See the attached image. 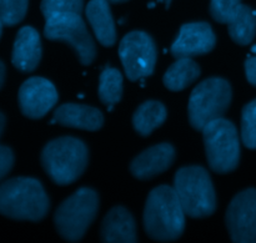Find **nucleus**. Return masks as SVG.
Wrapping results in <instances>:
<instances>
[{
  "label": "nucleus",
  "mask_w": 256,
  "mask_h": 243,
  "mask_svg": "<svg viewBox=\"0 0 256 243\" xmlns=\"http://www.w3.org/2000/svg\"><path fill=\"white\" fill-rule=\"evenodd\" d=\"M4 129H5V116L0 112V137H2Z\"/></svg>",
  "instance_id": "nucleus-29"
},
{
  "label": "nucleus",
  "mask_w": 256,
  "mask_h": 243,
  "mask_svg": "<svg viewBox=\"0 0 256 243\" xmlns=\"http://www.w3.org/2000/svg\"><path fill=\"white\" fill-rule=\"evenodd\" d=\"M49 197L38 180L16 177L0 185V215L20 221L36 222L49 211Z\"/></svg>",
  "instance_id": "nucleus-2"
},
{
  "label": "nucleus",
  "mask_w": 256,
  "mask_h": 243,
  "mask_svg": "<svg viewBox=\"0 0 256 243\" xmlns=\"http://www.w3.org/2000/svg\"><path fill=\"white\" fill-rule=\"evenodd\" d=\"M59 96L54 85L44 77H30L19 90V106L29 119H42L56 105Z\"/></svg>",
  "instance_id": "nucleus-11"
},
{
  "label": "nucleus",
  "mask_w": 256,
  "mask_h": 243,
  "mask_svg": "<svg viewBox=\"0 0 256 243\" xmlns=\"http://www.w3.org/2000/svg\"><path fill=\"white\" fill-rule=\"evenodd\" d=\"M242 140L248 149L256 150V99L242 109Z\"/></svg>",
  "instance_id": "nucleus-23"
},
{
  "label": "nucleus",
  "mask_w": 256,
  "mask_h": 243,
  "mask_svg": "<svg viewBox=\"0 0 256 243\" xmlns=\"http://www.w3.org/2000/svg\"><path fill=\"white\" fill-rule=\"evenodd\" d=\"M4 80H5V65L0 61V89L4 85Z\"/></svg>",
  "instance_id": "nucleus-28"
},
{
  "label": "nucleus",
  "mask_w": 256,
  "mask_h": 243,
  "mask_svg": "<svg viewBox=\"0 0 256 243\" xmlns=\"http://www.w3.org/2000/svg\"><path fill=\"white\" fill-rule=\"evenodd\" d=\"M54 121L66 127L98 131L104 125V116L95 107L79 104H64L55 110Z\"/></svg>",
  "instance_id": "nucleus-16"
},
{
  "label": "nucleus",
  "mask_w": 256,
  "mask_h": 243,
  "mask_svg": "<svg viewBox=\"0 0 256 243\" xmlns=\"http://www.w3.org/2000/svg\"><path fill=\"white\" fill-rule=\"evenodd\" d=\"M240 4L242 0H210V14L215 21L228 24Z\"/></svg>",
  "instance_id": "nucleus-25"
},
{
  "label": "nucleus",
  "mask_w": 256,
  "mask_h": 243,
  "mask_svg": "<svg viewBox=\"0 0 256 243\" xmlns=\"http://www.w3.org/2000/svg\"><path fill=\"white\" fill-rule=\"evenodd\" d=\"M119 56L128 79L138 81L152 76L156 64V45L144 31H132L125 35L119 45Z\"/></svg>",
  "instance_id": "nucleus-9"
},
{
  "label": "nucleus",
  "mask_w": 256,
  "mask_h": 243,
  "mask_svg": "<svg viewBox=\"0 0 256 243\" xmlns=\"http://www.w3.org/2000/svg\"><path fill=\"white\" fill-rule=\"evenodd\" d=\"M185 214L174 187H156L149 194L144 210V227L155 241H175L185 229Z\"/></svg>",
  "instance_id": "nucleus-1"
},
{
  "label": "nucleus",
  "mask_w": 256,
  "mask_h": 243,
  "mask_svg": "<svg viewBox=\"0 0 256 243\" xmlns=\"http://www.w3.org/2000/svg\"><path fill=\"white\" fill-rule=\"evenodd\" d=\"M14 165V155L6 146H0V180L4 179Z\"/></svg>",
  "instance_id": "nucleus-26"
},
{
  "label": "nucleus",
  "mask_w": 256,
  "mask_h": 243,
  "mask_svg": "<svg viewBox=\"0 0 256 243\" xmlns=\"http://www.w3.org/2000/svg\"><path fill=\"white\" fill-rule=\"evenodd\" d=\"M29 0H0V21L4 26H14L25 17Z\"/></svg>",
  "instance_id": "nucleus-22"
},
{
  "label": "nucleus",
  "mask_w": 256,
  "mask_h": 243,
  "mask_svg": "<svg viewBox=\"0 0 256 243\" xmlns=\"http://www.w3.org/2000/svg\"><path fill=\"white\" fill-rule=\"evenodd\" d=\"M200 76V67L192 57H182L166 70L164 85L172 91H182Z\"/></svg>",
  "instance_id": "nucleus-18"
},
{
  "label": "nucleus",
  "mask_w": 256,
  "mask_h": 243,
  "mask_svg": "<svg viewBox=\"0 0 256 243\" xmlns=\"http://www.w3.org/2000/svg\"><path fill=\"white\" fill-rule=\"evenodd\" d=\"M245 74L246 79L252 86H256V55L255 56L249 57L245 61Z\"/></svg>",
  "instance_id": "nucleus-27"
},
{
  "label": "nucleus",
  "mask_w": 256,
  "mask_h": 243,
  "mask_svg": "<svg viewBox=\"0 0 256 243\" xmlns=\"http://www.w3.org/2000/svg\"><path fill=\"white\" fill-rule=\"evenodd\" d=\"M229 35L239 45H249L256 35V14L250 6L240 4L228 22Z\"/></svg>",
  "instance_id": "nucleus-20"
},
{
  "label": "nucleus",
  "mask_w": 256,
  "mask_h": 243,
  "mask_svg": "<svg viewBox=\"0 0 256 243\" xmlns=\"http://www.w3.org/2000/svg\"><path fill=\"white\" fill-rule=\"evenodd\" d=\"M42 59V42L39 32L32 26H24L18 31L12 46V65L22 72H32Z\"/></svg>",
  "instance_id": "nucleus-14"
},
{
  "label": "nucleus",
  "mask_w": 256,
  "mask_h": 243,
  "mask_svg": "<svg viewBox=\"0 0 256 243\" xmlns=\"http://www.w3.org/2000/svg\"><path fill=\"white\" fill-rule=\"evenodd\" d=\"M166 107L159 101H145L140 105L132 116L135 131L142 136H149L155 129L166 120Z\"/></svg>",
  "instance_id": "nucleus-19"
},
{
  "label": "nucleus",
  "mask_w": 256,
  "mask_h": 243,
  "mask_svg": "<svg viewBox=\"0 0 256 243\" xmlns=\"http://www.w3.org/2000/svg\"><path fill=\"white\" fill-rule=\"evenodd\" d=\"M44 35L54 41L68 42L82 65H90L96 56V46L82 20V14L64 12L45 19Z\"/></svg>",
  "instance_id": "nucleus-8"
},
{
  "label": "nucleus",
  "mask_w": 256,
  "mask_h": 243,
  "mask_svg": "<svg viewBox=\"0 0 256 243\" xmlns=\"http://www.w3.org/2000/svg\"><path fill=\"white\" fill-rule=\"evenodd\" d=\"M226 226L232 242L256 243V190L249 189L232 199L226 211Z\"/></svg>",
  "instance_id": "nucleus-10"
},
{
  "label": "nucleus",
  "mask_w": 256,
  "mask_h": 243,
  "mask_svg": "<svg viewBox=\"0 0 256 243\" xmlns=\"http://www.w3.org/2000/svg\"><path fill=\"white\" fill-rule=\"evenodd\" d=\"M89 152L82 140L65 136L46 144L42 152V165L50 179L60 186L76 181L88 166Z\"/></svg>",
  "instance_id": "nucleus-3"
},
{
  "label": "nucleus",
  "mask_w": 256,
  "mask_h": 243,
  "mask_svg": "<svg viewBox=\"0 0 256 243\" xmlns=\"http://www.w3.org/2000/svg\"><path fill=\"white\" fill-rule=\"evenodd\" d=\"M100 236L102 242L135 243L138 239L134 217L124 207H114L102 221Z\"/></svg>",
  "instance_id": "nucleus-15"
},
{
  "label": "nucleus",
  "mask_w": 256,
  "mask_h": 243,
  "mask_svg": "<svg viewBox=\"0 0 256 243\" xmlns=\"http://www.w3.org/2000/svg\"><path fill=\"white\" fill-rule=\"evenodd\" d=\"M44 17L64 12H76L82 14L84 9V0H42L40 5Z\"/></svg>",
  "instance_id": "nucleus-24"
},
{
  "label": "nucleus",
  "mask_w": 256,
  "mask_h": 243,
  "mask_svg": "<svg viewBox=\"0 0 256 243\" xmlns=\"http://www.w3.org/2000/svg\"><path fill=\"white\" fill-rule=\"evenodd\" d=\"M160 1H164L165 4H166V5H169V2L172 1V0H160Z\"/></svg>",
  "instance_id": "nucleus-32"
},
{
  "label": "nucleus",
  "mask_w": 256,
  "mask_h": 243,
  "mask_svg": "<svg viewBox=\"0 0 256 243\" xmlns=\"http://www.w3.org/2000/svg\"><path fill=\"white\" fill-rule=\"evenodd\" d=\"M175 160V149L170 144L149 147L130 164V172L139 180H149L166 171Z\"/></svg>",
  "instance_id": "nucleus-13"
},
{
  "label": "nucleus",
  "mask_w": 256,
  "mask_h": 243,
  "mask_svg": "<svg viewBox=\"0 0 256 243\" xmlns=\"http://www.w3.org/2000/svg\"><path fill=\"white\" fill-rule=\"evenodd\" d=\"M174 190L186 216L205 219L216 210V194L206 170L202 166H186L176 172Z\"/></svg>",
  "instance_id": "nucleus-4"
},
{
  "label": "nucleus",
  "mask_w": 256,
  "mask_h": 243,
  "mask_svg": "<svg viewBox=\"0 0 256 243\" xmlns=\"http://www.w3.org/2000/svg\"><path fill=\"white\" fill-rule=\"evenodd\" d=\"M2 26H4V25H2V22L0 21V36H2Z\"/></svg>",
  "instance_id": "nucleus-31"
},
{
  "label": "nucleus",
  "mask_w": 256,
  "mask_h": 243,
  "mask_svg": "<svg viewBox=\"0 0 256 243\" xmlns=\"http://www.w3.org/2000/svg\"><path fill=\"white\" fill-rule=\"evenodd\" d=\"M202 136L210 169L216 174L234 171L240 161V141L235 125L220 117L202 129Z\"/></svg>",
  "instance_id": "nucleus-7"
},
{
  "label": "nucleus",
  "mask_w": 256,
  "mask_h": 243,
  "mask_svg": "<svg viewBox=\"0 0 256 243\" xmlns=\"http://www.w3.org/2000/svg\"><path fill=\"white\" fill-rule=\"evenodd\" d=\"M109 2H114V4H119V2H125L128 0H108Z\"/></svg>",
  "instance_id": "nucleus-30"
},
{
  "label": "nucleus",
  "mask_w": 256,
  "mask_h": 243,
  "mask_svg": "<svg viewBox=\"0 0 256 243\" xmlns=\"http://www.w3.org/2000/svg\"><path fill=\"white\" fill-rule=\"evenodd\" d=\"M215 44L216 36L208 22H188L180 29L170 47V52L175 59L194 57L210 52Z\"/></svg>",
  "instance_id": "nucleus-12"
},
{
  "label": "nucleus",
  "mask_w": 256,
  "mask_h": 243,
  "mask_svg": "<svg viewBox=\"0 0 256 243\" xmlns=\"http://www.w3.org/2000/svg\"><path fill=\"white\" fill-rule=\"evenodd\" d=\"M232 86L222 77H210L200 82L190 95L189 121L198 131H202L209 122L220 119L232 102Z\"/></svg>",
  "instance_id": "nucleus-6"
},
{
  "label": "nucleus",
  "mask_w": 256,
  "mask_h": 243,
  "mask_svg": "<svg viewBox=\"0 0 256 243\" xmlns=\"http://www.w3.org/2000/svg\"><path fill=\"white\" fill-rule=\"evenodd\" d=\"M98 41L102 46H112L116 42V29L108 0H92L85 9Z\"/></svg>",
  "instance_id": "nucleus-17"
},
{
  "label": "nucleus",
  "mask_w": 256,
  "mask_h": 243,
  "mask_svg": "<svg viewBox=\"0 0 256 243\" xmlns=\"http://www.w3.org/2000/svg\"><path fill=\"white\" fill-rule=\"evenodd\" d=\"M99 210V196L94 190L82 187L65 200L54 216L58 232L69 242H78L84 237Z\"/></svg>",
  "instance_id": "nucleus-5"
},
{
  "label": "nucleus",
  "mask_w": 256,
  "mask_h": 243,
  "mask_svg": "<svg viewBox=\"0 0 256 243\" xmlns=\"http://www.w3.org/2000/svg\"><path fill=\"white\" fill-rule=\"evenodd\" d=\"M122 75L118 69L105 66L99 79V97L106 106L112 107L122 100Z\"/></svg>",
  "instance_id": "nucleus-21"
}]
</instances>
